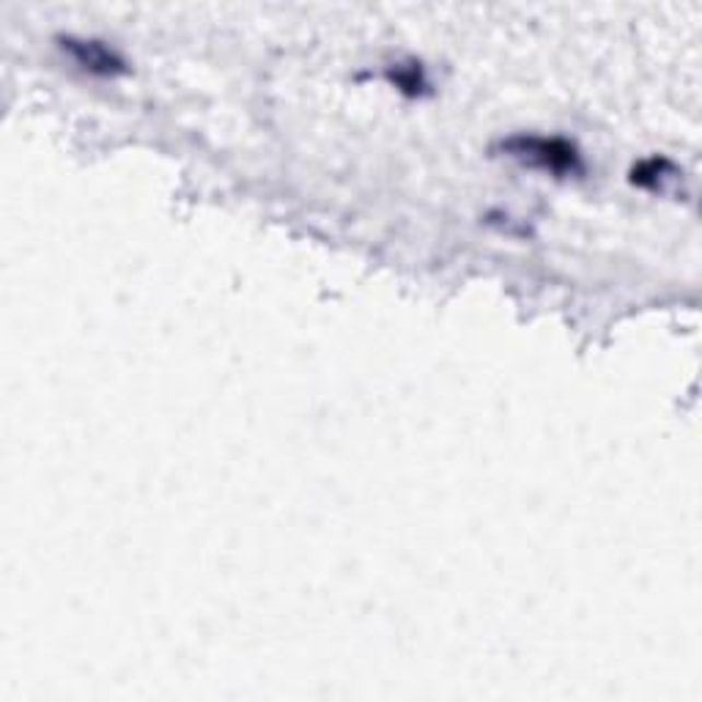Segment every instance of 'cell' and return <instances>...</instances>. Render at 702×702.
<instances>
[{
	"label": "cell",
	"instance_id": "obj_3",
	"mask_svg": "<svg viewBox=\"0 0 702 702\" xmlns=\"http://www.w3.org/2000/svg\"><path fill=\"white\" fill-rule=\"evenodd\" d=\"M675 165L667 156H651L631 167V185L642 190H664V182L672 179Z\"/></svg>",
	"mask_w": 702,
	"mask_h": 702
},
{
	"label": "cell",
	"instance_id": "obj_1",
	"mask_svg": "<svg viewBox=\"0 0 702 702\" xmlns=\"http://www.w3.org/2000/svg\"><path fill=\"white\" fill-rule=\"evenodd\" d=\"M494 151H502L522 165L552 173L558 179L582 176L587 171L580 145L560 134H511V138H502Z\"/></svg>",
	"mask_w": 702,
	"mask_h": 702
},
{
	"label": "cell",
	"instance_id": "obj_4",
	"mask_svg": "<svg viewBox=\"0 0 702 702\" xmlns=\"http://www.w3.org/2000/svg\"><path fill=\"white\" fill-rule=\"evenodd\" d=\"M387 80H390V83L407 96H420L425 89H429V80H425L423 67L414 61L393 63V67L387 69Z\"/></svg>",
	"mask_w": 702,
	"mask_h": 702
},
{
	"label": "cell",
	"instance_id": "obj_2",
	"mask_svg": "<svg viewBox=\"0 0 702 702\" xmlns=\"http://www.w3.org/2000/svg\"><path fill=\"white\" fill-rule=\"evenodd\" d=\"M58 47L78 63L83 72L94 78H116L127 72V61L113 45L102 39H85V36H58Z\"/></svg>",
	"mask_w": 702,
	"mask_h": 702
}]
</instances>
